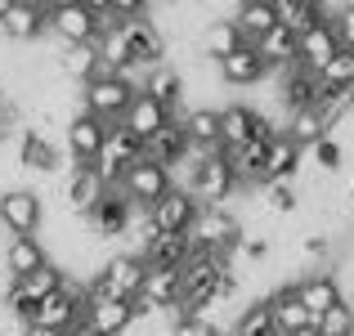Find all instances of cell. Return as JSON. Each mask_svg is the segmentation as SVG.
<instances>
[{
	"instance_id": "1",
	"label": "cell",
	"mask_w": 354,
	"mask_h": 336,
	"mask_svg": "<svg viewBox=\"0 0 354 336\" xmlns=\"http://www.w3.org/2000/svg\"><path fill=\"white\" fill-rule=\"evenodd\" d=\"M144 274H148V260L139 251H113L86 283V296L90 301H135L139 287H144Z\"/></svg>"
},
{
	"instance_id": "2",
	"label": "cell",
	"mask_w": 354,
	"mask_h": 336,
	"mask_svg": "<svg viewBox=\"0 0 354 336\" xmlns=\"http://www.w3.org/2000/svg\"><path fill=\"white\" fill-rule=\"evenodd\" d=\"M86 305H90V296H86V283L68 278V283H63L59 292H50L41 305H36V314H32V323H27V328L68 332V328H77V323H86Z\"/></svg>"
},
{
	"instance_id": "3",
	"label": "cell",
	"mask_w": 354,
	"mask_h": 336,
	"mask_svg": "<svg viewBox=\"0 0 354 336\" xmlns=\"http://www.w3.org/2000/svg\"><path fill=\"white\" fill-rule=\"evenodd\" d=\"M45 224V202L36 189L14 184V189H0V229L9 238H41Z\"/></svg>"
},
{
	"instance_id": "4",
	"label": "cell",
	"mask_w": 354,
	"mask_h": 336,
	"mask_svg": "<svg viewBox=\"0 0 354 336\" xmlns=\"http://www.w3.org/2000/svg\"><path fill=\"white\" fill-rule=\"evenodd\" d=\"M135 95H139V90L130 86L126 77H117V72H99L95 81L81 86V108L95 112L99 121H108V126H117V121L126 117V108H130Z\"/></svg>"
},
{
	"instance_id": "5",
	"label": "cell",
	"mask_w": 354,
	"mask_h": 336,
	"mask_svg": "<svg viewBox=\"0 0 354 336\" xmlns=\"http://www.w3.org/2000/svg\"><path fill=\"white\" fill-rule=\"evenodd\" d=\"M238 238H242V220L229 207H202L189 229L193 251H216V256H229L238 247Z\"/></svg>"
},
{
	"instance_id": "6",
	"label": "cell",
	"mask_w": 354,
	"mask_h": 336,
	"mask_svg": "<svg viewBox=\"0 0 354 336\" xmlns=\"http://www.w3.org/2000/svg\"><path fill=\"white\" fill-rule=\"evenodd\" d=\"M139 157H144V144H139V139H135V135H130V130L117 121V126H108L104 148H99V157H95L90 166L99 171V180H104L108 189H117V184L126 180V171L139 162Z\"/></svg>"
},
{
	"instance_id": "7",
	"label": "cell",
	"mask_w": 354,
	"mask_h": 336,
	"mask_svg": "<svg viewBox=\"0 0 354 336\" xmlns=\"http://www.w3.org/2000/svg\"><path fill=\"white\" fill-rule=\"evenodd\" d=\"M117 32H121V41H126L130 68L148 72V68H157V63H166V36H162V27L153 23V14H144V18H121Z\"/></svg>"
},
{
	"instance_id": "8",
	"label": "cell",
	"mask_w": 354,
	"mask_h": 336,
	"mask_svg": "<svg viewBox=\"0 0 354 336\" xmlns=\"http://www.w3.org/2000/svg\"><path fill=\"white\" fill-rule=\"evenodd\" d=\"M117 189H121V198H126L135 211H148L157 198H166L175 184H171V171H166L162 162H153V157H139V162L126 171V180H121Z\"/></svg>"
},
{
	"instance_id": "9",
	"label": "cell",
	"mask_w": 354,
	"mask_h": 336,
	"mask_svg": "<svg viewBox=\"0 0 354 336\" xmlns=\"http://www.w3.org/2000/svg\"><path fill=\"white\" fill-rule=\"evenodd\" d=\"M265 135H278V126L269 117H260L251 104H225L220 108V148H242L251 139H265Z\"/></svg>"
},
{
	"instance_id": "10",
	"label": "cell",
	"mask_w": 354,
	"mask_h": 336,
	"mask_svg": "<svg viewBox=\"0 0 354 336\" xmlns=\"http://www.w3.org/2000/svg\"><path fill=\"white\" fill-rule=\"evenodd\" d=\"M104 135H108V121H99L95 112L77 108L68 117V126H63V144H68V157L72 166H90L99 157V148H104Z\"/></svg>"
},
{
	"instance_id": "11",
	"label": "cell",
	"mask_w": 354,
	"mask_h": 336,
	"mask_svg": "<svg viewBox=\"0 0 354 336\" xmlns=\"http://www.w3.org/2000/svg\"><path fill=\"white\" fill-rule=\"evenodd\" d=\"M292 292H296V301L305 305L310 323H314V319H323V314H328L332 305L346 301V292H341L337 274H328V269H310V274H301V278L292 283Z\"/></svg>"
},
{
	"instance_id": "12",
	"label": "cell",
	"mask_w": 354,
	"mask_h": 336,
	"mask_svg": "<svg viewBox=\"0 0 354 336\" xmlns=\"http://www.w3.org/2000/svg\"><path fill=\"white\" fill-rule=\"evenodd\" d=\"M198 202H193V193H184V189H171L166 198H157L153 207L144 211L148 224H153V233H189L193 229V220H198Z\"/></svg>"
},
{
	"instance_id": "13",
	"label": "cell",
	"mask_w": 354,
	"mask_h": 336,
	"mask_svg": "<svg viewBox=\"0 0 354 336\" xmlns=\"http://www.w3.org/2000/svg\"><path fill=\"white\" fill-rule=\"evenodd\" d=\"M14 157H18V166H23V171H36V175H54L63 166L59 144H54L45 130H36V126H27L23 135L14 139Z\"/></svg>"
},
{
	"instance_id": "14",
	"label": "cell",
	"mask_w": 354,
	"mask_h": 336,
	"mask_svg": "<svg viewBox=\"0 0 354 336\" xmlns=\"http://www.w3.org/2000/svg\"><path fill=\"white\" fill-rule=\"evenodd\" d=\"M171 121L184 126L193 153H220V108H189L180 104V112H171Z\"/></svg>"
},
{
	"instance_id": "15",
	"label": "cell",
	"mask_w": 354,
	"mask_h": 336,
	"mask_svg": "<svg viewBox=\"0 0 354 336\" xmlns=\"http://www.w3.org/2000/svg\"><path fill=\"white\" fill-rule=\"evenodd\" d=\"M104 198H108V184L99 180L95 166H72L68 180H63V202H68L72 216L86 220V216H90V211H95Z\"/></svg>"
},
{
	"instance_id": "16",
	"label": "cell",
	"mask_w": 354,
	"mask_h": 336,
	"mask_svg": "<svg viewBox=\"0 0 354 336\" xmlns=\"http://www.w3.org/2000/svg\"><path fill=\"white\" fill-rule=\"evenodd\" d=\"M0 36L14 45H32L41 36H50V14H45L36 0H18L5 18H0Z\"/></svg>"
},
{
	"instance_id": "17",
	"label": "cell",
	"mask_w": 354,
	"mask_h": 336,
	"mask_svg": "<svg viewBox=\"0 0 354 336\" xmlns=\"http://www.w3.org/2000/svg\"><path fill=\"white\" fill-rule=\"evenodd\" d=\"M216 77L225 81L229 90H256L260 81L269 77V68L260 63V54H256V45H238L229 59H220L216 63Z\"/></svg>"
},
{
	"instance_id": "18",
	"label": "cell",
	"mask_w": 354,
	"mask_h": 336,
	"mask_svg": "<svg viewBox=\"0 0 354 336\" xmlns=\"http://www.w3.org/2000/svg\"><path fill=\"white\" fill-rule=\"evenodd\" d=\"M130 216H135V207L121 198V189H108V198L86 216V229H90V238H99V242H117L121 233H126Z\"/></svg>"
},
{
	"instance_id": "19",
	"label": "cell",
	"mask_w": 354,
	"mask_h": 336,
	"mask_svg": "<svg viewBox=\"0 0 354 336\" xmlns=\"http://www.w3.org/2000/svg\"><path fill=\"white\" fill-rule=\"evenodd\" d=\"M99 36V18L90 14V9L72 5V9H59V14H50V41L59 45H95Z\"/></svg>"
},
{
	"instance_id": "20",
	"label": "cell",
	"mask_w": 354,
	"mask_h": 336,
	"mask_svg": "<svg viewBox=\"0 0 354 336\" xmlns=\"http://www.w3.org/2000/svg\"><path fill=\"white\" fill-rule=\"evenodd\" d=\"M337 50H341V45H337V36H332V23H328V18H323V23H314V27H305V32H296V63H301V68H310V72H323Z\"/></svg>"
},
{
	"instance_id": "21",
	"label": "cell",
	"mask_w": 354,
	"mask_h": 336,
	"mask_svg": "<svg viewBox=\"0 0 354 336\" xmlns=\"http://www.w3.org/2000/svg\"><path fill=\"white\" fill-rule=\"evenodd\" d=\"M305 166V148H296L292 139L278 130L269 139V153H265V171H260V184H283V180H296Z\"/></svg>"
},
{
	"instance_id": "22",
	"label": "cell",
	"mask_w": 354,
	"mask_h": 336,
	"mask_svg": "<svg viewBox=\"0 0 354 336\" xmlns=\"http://www.w3.org/2000/svg\"><path fill=\"white\" fill-rule=\"evenodd\" d=\"M139 95L157 99L166 112H180V104H184V77H180V68H175L171 59L157 63V68H148L144 81H139Z\"/></svg>"
},
{
	"instance_id": "23",
	"label": "cell",
	"mask_w": 354,
	"mask_h": 336,
	"mask_svg": "<svg viewBox=\"0 0 354 336\" xmlns=\"http://www.w3.org/2000/svg\"><path fill=\"white\" fill-rule=\"evenodd\" d=\"M86 328L95 336H126L135 328V301H90Z\"/></svg>"
},
{
	"instance_id": "24",
	"label": "cell",
	"mask_w": 354,
	"mask_h": 336,
	"mask_svg": "<svg viewBox=\"0 0 354 336\" xmlns=\"http://www.w3.org/2000/svg\"><path fill=\"white\" fill-rule=\"evenodd\" d=\"M278 130H283L296 148H305V153H310L323 135H332V121H328V112H323V108H301V112H287V121Z\"/></svg>"
},
{
	"instance_id": "25",
	"label": "cell",
	"mask_w": 354,
	"mask_h": 336,
	"mask_svg": "<svg viewBox=\"0 0 354 336\" xmlns=\"http://www.w3.org/2000/svg\"><path fill=\"white\" fill-rule=\"evenodd\" d=\"M171 121V112H166L157 99H148V95H135L130 99V108H126V117H121V126L130 130V135L139 139V144H148V139L157 135V130Z\"/></svg>"
},
{
	"instance_id": "26",
	"label": "cell",
	"mask_w": 354,
	"mask_h": 336,
	"mask_svg": "<svg viewBox=\"0 0 354 336\" xmlns=\"http://www.w3.org/2000/svg\"><path fill=\"white\" fill-rule=\"evenodd\" d=\"M238 45H247V41H242V32H238L234 18H211V23L198 32V50H202V59H211V63L229 59Z\"/></svg>"
},
{
	"instance_id": "27",
	"label": "cell",
	"mask_w": 354,
	"mask_h": 336,
	"mask_svg": "<svg viewBox=\"0 0 354 336\" xmlns=\"http://www.w3.org/2000/svg\"><path fill=\"white\" fill-rule=\"evenodd\" d=\"M265 301H269V314H274V332H278V336H292V332L310 328V314H305V305L296 301L292 283L274 287V292H269Z\"/></svg>"
},
{
	"instance_id": "28",
	"label": "cell",
	"mask_w": 354,
	"mask_h": 336,
	"mask_svg": "<svg viewBox=\"0 0 354 336\" xmlns=\"http://www.w3.org/2000/svg\"><path fill=\"white\" fill-rule=\"evenodd\" d=\"M139 256H144L153 269H180L184 260L193 256V242H189V233H153Z\"/></svg>"
},
{
	"instance_id": "29",
	"label": "cell",
	"mask_w": 354,
	"mask_h": 336,
	"mask_svg": "<svg viewBox=\"0 0 354 336\" xmlns=\"http://www.w3.org/2000/svg\"><path fill=\"white\" fill-rule=\"evenodd\" d=\"M251 45H256L260 63H265L269 72H287L296 63V32H292V27H283V23H278L274 32H265L260 41H251Z\"/></svg>"
},
{
	"instance_id": "30",
	"label": "cell",
	"mask_w": 354,
	"mask_h": 336,
	"mask_svg": "<svg viewBox=\"0 0 354 336\" xmlns=\"http://www.w3.org/2000/svg\"><path fill=\"white\" fill-rule=\"evenodd\" d=\"M0 260H5V278H27L32 269H41L50 260V251H45L41 238H9Z\"/></svg>"
},
{
	"instance_id": "31",
	"label": "cell",
	"mask_w": 354,
	"mask_h": 336,
	"mask_svg": "<svg viewBox=\"0 0 354 336\" xmlns=\"http://www.w3.org/2000/svg\"><path fill=\"white\" fill-rule=\"evenodd\" d=\"M144 157H153V162L166 166V171H175V166L189 157V139H184V126H180V121H166V126L144 144Z\"/></svg>"
},
{
	"instance_id": "32",
	"label": "cell",
	"mask_w": 354,
	"mask_h": 336,
	"mask_svg": "<svg viewBox=\"0 0 354 336\" xmlns=\"http://www.w3.org/2000/svg\"><path fill=\"white\" fill-rule=\"evenodd\" d=\"M234 23H238L242 41L251 45V41H260L265 32H274V27H278V9L265 5V0H242L238 14H234Z\"/></svg>"
},
{
	"instance_id": "33",
	"label": "cell",
	"mask_w": 354,
	"mask_h": 336,
	"mask_svg": "<svg viewBox=\"0 0 354 336\" xmlns=\"http://www.w3.org/2000/svg\"><path fill=\"white\" fill-rule=\"evenodd\" d=\"M319 86L328 99H350L354 95V54L350 50H337L332 63L319 72Z\"/></svg>"
},
{
	"instance_id": "34",
	"label": "cell",
	"mask_w": 354,
	"mask_h": 336,
	"mask_svg": "<svg viewBox=\"0 0 354 336\" xmlns=\"http://www.w3.org/2000/svg\"><path fill=\"white\" fill-rule=\"evenodd\" d=\"M225 336H278V332H274V314H269V301H265V296L242 305V310L234 314V323H229Z\"/></svg>"
},
{
	"instance_id": "35",
	"label": "cell",
	"mask_w": 354,
	"mask_h": 336,
	"mask_svg": "<svg viewBox=\"0 0 354 336\" xmlns=\"http://www.w3.org/2000/svg\"><path fill=\"white\" fill-rule=\"evenodd\" d=\"M314 332L319 336H354V305L350 301L332 305L323 319H314Z\"/></svg>"
},
{
	"instance_id": "36",
	"label": "cell",
	"mask_w": 354,
	"mask_h": 336,
	"mask_svg": "<svg viewBox=\"0 0 354 336\" xmlns=\"http://www.w3.org/2000/svg\"><path fill=\"white\" fill-rule=\"evenodd\" d=\"M310 157H314V166H319L323 175H337L341 166H346V144H341V139H332V135H323L319 144L310 148Z\"/></svg>"
},
{
	"instance_id": "37",
	"label": "cell",
	"mask_w": 354,
	"mask_h": 336,
	"mask_svg": "<svg viewBox=\"0 0 354 336\" xmlns=\"http://www.w3.org/2000/svg\"><path fill=\"white\" fill-rule=\"evenodd\" d=\"M328 23H332V36H337V45L354 54V0H350V5H337V9H332Z\"/></svg>"
},
{
	"instance_id": "38",
	"label": "cell",
	"mask_w": 354,
	"mask_h": 336,
	"mask_svg": "<svg viewBox=\"0 0 354 336\" xmlns=\"http://www.w3.org/2000/svg\"><path fill=\"white\" fill-rule=\"evenodd\" d=\"M171 336H225V328H216L211 319H175Z\"/></svg>"
},
{
	"instance_id": "39",
	"label": "cell",
	"mask_w": 354,
	"mask_h": 336,
	"mask_svg": "<svg viewBox=\"0 0 354 336\" xmlns=\"http://www.w3.org/2000/svg\"><path fill=\"white\" fill-rule=\"evenodd\" d=\"M153 5L157 0H108V9L117 18H144V14H153Z\"/></svg>"
},
{
	"instance_id": "40",
	"label": "cell",
	"mask_w": 354,
	"mask_h": 336,
	"mask_svg": "<svg viewBox=\"0 0 354 336\" xmlns=\"http://www.w3.org/2000/svg\"><path fill=\"white\" fill-rule=\"evenodd\" d=\"M36 5H41L45 14H59V9H72V5H77V0H36Z\"/></svg>"
},
{
	"instance_id": "41",
	"label": "cell",
	"mask_w": 354,
	"mask_h": 336,
	"mask_svg": "<svg viewBox=\"0 0 354 336\" xmlns=\"http://www.w3.org/2000/svg\"><path fill=\"white\" fill-rule=\"evenodd\" d=\"M77 5H81V9H90L95 18H99V14H108V0H77Z\"/></svg>"
},
{
	"instance_id": "42",
	"label": "cell",
	"mask_w": 354,
	"mask_h": 336,
	"mask_svg": "<svg viewBox=\"0 0 354 336\" xmlns=\"http://www.w3.org/2000/svg\"><path fill=\"white\" fill-rule=\"evenodd\" d=\"M63 336H95V332H90L86 323H77V328H68V332H63Z\"/></svg>"
},
{
	"instance_id": "43",
	"label": "cell",
	"mask_w": 354,
	"mask_h": 336,
	"mask_svg": "<svg viewBox=\"0 0 354 336\" xmlns=\"http://www.w3.org/2000/svg\"><path fill=\"white\" fill-rule=\"evenodd\" d=\"M14 5H18V0H0V18H5V14H9Z\"/></svg>"
},
{
	"instance_id": "44",
	"label": "cell",
	"mask_w": 354,
	"mask_h": 336,
	"mask_svg": "<svg viewBox=\"0 0 354 336\" xmlns=\"http://www.w3.org/2000/svg\"><path fill=\"white\" fill-rule=\"evenodd\" d=\"M292 336H319V332H314V323H310V328H301V332H292Z\"/></svg>"
},
{
	"instance_id": "45",
	"label": "cell",
	"mask_w": 354,
	"mask_h": 336,
	"mask_svg": "<svg viewBox=\"0 0 354 336\" xmlns=\"http://www.w3.org/2000/svg\"><path fill=\"white\" fill-rule=\"evenodd\" d=\"M265 5H274V0H265Z\"/></svg>"
}]
</instances>
